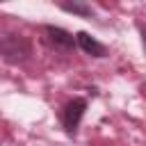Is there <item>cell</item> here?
I'll return each mask as SVG.
<instances>
[{"label":"cell","instance_id":"7a4b0ae2","mask_svg":"<svg viewBox=\"0 0 146 146\" xmlns=\"http://www.w3.org/2000/svg\"><path fill=\"white\" fill-rule=\"evenodd\" d=\"M84 110H87V100L84 98H73L64 105V112H62V123H64V130L68 135H75L78 125H80V119L84 116Z\"/></svg>","mask_w":146,"mask_h":146},{"label":"cell","instance_id":"5b68a950","mask_svg":"<svg viewBox=\"0 0 146 146\" xmlns=\"http://www.w3.org/2000/svg\"><path fill=\"white\" fill-rule=\"evenodd\" d=\"M64 11H68V14H78V16H91L94 14V9L89 7V5H84V2H62L59 5Z\"/></svg>","mask_w":146,"mask_h":146},{"label":"cell","instance_id":"8992f818","mask_svg":"<svg viewBox=\"0 0 146 146\" xmlns=\"http://www.w3.org/2000/svg\"><path fill=\"white\" fill-rule=\"evenodd\" d=\"M141 34H144V46H146V30H141Z\"/></svg>","mask_w":146,"mask_h":146},{"label":"cell","instance_id":"6da1fadb","mask_svg":"<svg viewBox=\"0 0 146 146\" xmlns=\"http://www.w3.org/2000/svg\"><path fill=\"white\" fill-rule=\"evenodd\" d=\"M32 55V43L23 34H2L0 36V57L7 64H23Z\"/></svg>","mask_w":146,"mask_h":146},{"label":"cell","instance_id":"277c9868","mask_svg":"<svg viewBox=\"0 0 146 146\" xmlns=\"http://www.w3.org/2000/svg\"><path fill=\"white\" fill-rule=\"evenodd\" d=\"M46 30V34H48V39L55 43V46H59V48H73V43H75V36L71 34V32H66L64 27H55V25H46L43 27Z\"/></svg>","mask_w":146,"mask_h":146},{"label":"cell","instance_id":"3957f363","mask_svg":"<svg viewBox=\"0 0 146 146\" xmlns=\"http://www.w3.org/2000/svg\"><path fill=\"white\" fill-rule=\"evenodd\" d=\"M75 41H78V46H80L87 55H91V57H105V46H103L100 41H96L91 34L78 32V34H75Z\"/></svg>","mask_w":146,"mask_h":146}]
</instances>
